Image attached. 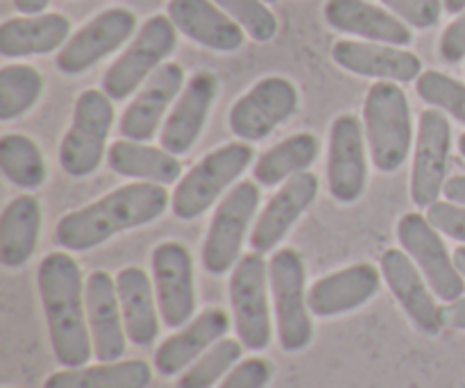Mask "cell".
Instances as JSON below:
<instances>
[{"mask_svg":"<svg viewBox=\"0 0 465 388\" xmlns=\"http://www.w3.org/2000/svg\"><path fill=\"white\" fill-rule=\"evenodd\" d=\"M80 264L66 253H50L36 271L41 307H44L53 354L64 368H80L91 362L89 318Z\"/></svg>","mask_w":465,"mask_h":388,"instance_id":"cell-1","label":"cell"},{"mask_svg":"<svg viewBox=\"0 0 465 388\" xmlns=\"http://www.w3.org/2000/svg\"><path fill=\"white\" fill-rule=\"evenodd\" d=\"M168 207V191L154 182L118 186L86 207L66 214L54 227V241L71 253L98 248L112 236L157 221Z\"/></svg>","mask_w":465,"mask_h":388,"instance_id":"cell-2","label":"cell"},{"mask_svg":"<svg viewBox=\"0 0 465 388\" xmlns=\"http://www.w3.org/2000/svg\"><path fill=\"white\" fill-rule=\"evenodd\" d=\"M363 123L371 159L380 173H395L411 153L413 123L409 98L398 82L380 80L368 89Z\"/></svg>","mask_w":465,"mask_h":388,"instance_id":"cell-3","label":"cell"},{"mask_svg":"<svg viewBox=\"0 0 465 388\" xmlns=\"http://www.w3.org/2000/svg\"><path fill=\"white\" fill-rule=\"evenodd\" d=\"M268 280L275 307L277 341L284 353H302L313 341V313L309 309L307 271L298 250H277L268 264Z\"/></svg>","mask_w":465,"mask_h":388,"instance_id":"cell-4","label":"cell"},{"mask_svg":"<svg viewBox=\"0 0 465 388\" xmlns=\"http://www.w3.org/2000/svg\"><path fill=\"white\" fill-rule=\"evenodd\" d=\"M271 280L268 264L259 253L243 254L230 275V304L236 336L243 348L262 353L272 341Z\"/></svg>","mask_w":465,"mask_h":388,"instance_id":"cell-5","label":"cell"},{"mask_svg":"<svg viewBox=\"0 0 465 388\" xmlns=\"http://www.w3.org/2000/svg\"><path fill=\"white\" fill-rule=\"evenodd\" d=\"M112 125V98L98 89L82 91L75 100L71 127L59 148V164L66 175L86 177L103 164Z\"/></svg>","mask_w":465,"mask_h":388,"instance_id":"cell-6","label":"cell"},{"mask_svg":"<svg viewBox=\"0 0 465 388\" xmlns=\"http://www.w3.org/2000/svg\"><path fill=\"white\" fill-rule=\"evenodd\" d=\"M252 148L248 144H227L200 159L177 184L171 198L173 214L182 221H193L207 212L218 195L236 182V177L252 162Z\"/></svg>","mask_w":465,"mask_h":388,"instance_id":"cell-7","label":"cell"},{"mask_svg":"<svg viewBox=\"0 0 465 388\" xmlns=\"http://www.w3.org/2000/svg\"><path fill=\"white\" fill-rule=\"evenodd\" d=\"M177 27L171 16H150L136 32L134 41L125 48V53L107 68L103 77V91L112 100H125L134 94L154 71L163 64V59L175 50Z\"/></svg>","mask_w":465,"mask_h":388,"instance_id":"cell-8","label":"cell"},{"mask_svg":"<svg viewBox=\"0 0 465 388\" xmlns=\"http://www.w3.org/2000/svg\"><path fill=\"white\" fill-rule=\"evenodd\" d=\"M259 200V186L252 180H245L239 182L218 204L203 245V266L209 275H225L234 271Z\"/></svg>","mask_w":465,"mask_h":388,"instance_id":"cell-9","label":"cell"},{"mask_svg":"<svg viewBox=\"0 0 465 388\" xmlns=\"http://www.w3.org/2000/svg\"><path fill=\"white\" fill-rule=\"evenodd\" d=\"M398 239L404 253L413 259L427 284L443 303L461 298L465 293V280L459 273L454 254L440 239V232L430 223V218L418 212H409L398 223Z\"/></svg>","mask_w":465,"mask_h":388,"instance_id":"cell-10","label":"cell"},{"mask_svg":"<svg viewBox=\"0 0 465 388\" xmlns=\"http://www.w3.org/2000/svg\"><path fill=\"white\" fill-rule=\"evenodd\" d=\"M153 284L162 323L180 330L193 318L198 307L193 257L180 241H163L153 250Z\"/></svg>","mask_w":465,"mask_h":388,"instance_id":"cell-11","label":"cell"},{"mask_svg":"<svg viewBox=\"0 0 465 388\" xmlns=\"http://www.w3.org/2000/svg\"><path fill=\"white\" fill-rule=\"evenodd\" d=\"M298 103L300 95L293 82L282 75L263 77L232 104L230 127L248 144L263 141L293 116Z\"/></svg>","mask_w":465,"mask_h":388,"instance_id":"cell-12","label":"cell"},{"mask_svg":"<svg viewBox=\"0 0 465 388\" xmlns=\"http://www.w3.org/2000/svg\"><path fill=\"white\" fill-rule=\"evenodd\" d=\"M136 30V16L125 7H112L100 12L82 25L64 44L57 55V68L66 75H80L91 66L121 48Z\"/></svg>","mask_w":465,"mask_h":388,"instance_id":"cell-13","label":"cell"},{"mask_svg":"<svg viewBox=\"0 0 465 388\" xmlns=\"http://www.w3.org/2000/svg\"><path fill=\"white\" fill-rule=\"evenodd\" d=\"M452 150V125L440 109H425L418 125L416 154L411 168V200L430 207L445 189V173Z\"/></svg>","mask_w":465,"mask_h":388,"instance_id":"cell-14","label":"cell"},{"mask_svg":"<svg viewBox=\"0 0 465 388\" xmlns=\"http://www.w3.org/2000/svg\"><path fill=\"white\" fill-rule=\"evenodd\" d=\"M381 277L418 332L427 336L443 332V307H439L425 275L404 250L389 248L381 254Z\"/></svg>","mask_w":465,"mask_h":388,"instance_id":"cell-15","label":"cell"},{"mask_svg":"<svg viewBox=\"0 0 465 388\" xmlns=\"http://www.w3.org/2000/svg\"><path fill=\"white\" fill-rule=\"evenodd\" d=\"M327 184H330L331 198L343 204L357 203L366 191V144H363L361 121L354 114H341L331 123Z\"/></svg>","mask_w":465,"mask_h":388,"instance_id":"cell-16","label":"cell"},{"mask_svg":"<svg viewBox=\"0 0 465 388\" xmlns=\"http://www.w3.org/2000/svg\"><path fill=\"white\" fill-rule=\"evenodd\" d=\"M84 298L94 357L98 362H118L125 357L130 339L123 321L116 277L104 271H94L86 277Z\"/></svg>","mask_w":465,"mask_h":388,"instance_id":"cell-17","label":"cell"},{"mask_svg":"<svg viewBox=\"0 0 465 388\" xmlns=\"http://www.w3.org/2000/svg\"><path fill=\"white\" fill-rule=\"evenodd\" d=\"M381 286V273L372 264H354L330 273L309 286V309L318 318L352 313L371 303Z\"/></svg>","mask_w":465,"mask_h":388,"instance_id":"cell-18","label":"cell"},{"mask_svg":"<svg viewBox=\"0 0 465 388\" xmlns=\"http://www.w3.org/2000/svg\"><path fill=\"white\" fill-rule=\"evenodd\" d=\"M184 85V68L175 62H166L148 77L130 107L118 123V132L130 141H150L159 132L163 114L173 100L180 95Z\"/></svg>","mask_w":465,"mask_h":388,"instance_id":"cell-19","label":"cell"},{"mask_svg":"<svg viewBox=\"0 0 465 388\" xmlns=\"http://www.w3.org/2000/svg\"><path fill=\"white\" fill-rule=\"evenodd\" d=\"M232 318L225 309H204L200 316L186 323L180 332L168 336L154 353V371L162 377L182 375L195 359L203 357L213 343L225 339Z\"/></svg>","mask_w":465,"mask_h":388,"instance_id":"cell-20","label":"cell"},{"mask_svg":"<svg viewBox=\"0 0 465 388\" xmlns=\"http://www.w3.org/2000/svg\"><path fill=\"white\" fill-rule=\"evenodd\" d=\"M318 195V177L313 173L304 171L300 175H293L291 180L280 186L271 203L259 216L257 225H254L252 236H250V245L254 253L266 254L289 234L291 227L298 223V218L307 212L313 204Z\"/></svg>","mask_w":465,"mask_h":388,"instance_id":"cell-21","label":"cell"},{"mask_svg":"<svg viewBox=\"0 0 465 388\" xmlns=\"http://www.w3.org/2000/svg\"><path fill=\"white\" fill-rule=\"evenodd\" d=\"M331 59L354 75L377 77V80L413 82L422 75L420 57L391 44L336 41L331 48Z\"/></svg>","mask_w":465,"mask_h":388,"instance_id":"cell-22","label":"cell"},{"mask_svg":"<svg viewBox=\"0 0 465 388\" xmlns=\"http://www.w3.org/2000/svg\"><path fill=\"white\" fill-rule=\"evenodd\" d=\"M218 94V80L212 73H195L186 82L184 91L177 98L175 107L168 114L166 123L162 127L163 150L173 154H186L195 145L198 136L203 134V127L207 123L209 109Z\"/></svg>","mask_w":465,"mask_h":388,"instance_id":"cell-23","label":"cell"},{"mask_svg":"<svg viewBox=\"0 0 465 388\" xmlns=\"http://www.w3.org/2000/svg\"><path fill=\"white\" fill-rule=\"evenodd\" d=\"M168 16L182 35L204 48L234 53L243 45V27L212 0H171Z\"/></svg>","mask_w":465,"mask_h":388,"instance_id":"cell-24","label":"cell"},{"mask_svg":"<svg viewBox=\"0 0 465 388\" xmlns=\"http://www.w3.org/2000/svg\"><path fill=\"white\" fill-rule=\"evenodd\" d=\"M325 21L334 30L361 36L375 44L409 45L413 41L411 30L389 9H381L368 0H327Z\"/></svg>","mask_w":465,"mask_h":388,"instance_id":"cell-25","label":"cell"},{"mask_svg":"<svg viewBox=\"0 0 465 388\" xmlns=\"http://www.w3.org/2000/svg\"><path fill=\"white\" fill-rule=\"evenodd\" d=\"M116 289L127 339L136 348H148L157 341L162 330V313L153 280L143 268L127 266L116 275Z\"/></svg>","mask_w":465,"mask_h":388,"instance_id":"cell-26","label":"cell"},{"mask_svg":"<svg viewBox=\"0 0 465 388\" xmlns=\"http://www.w3.org/2000/svg\"><path fill=\"white\" fill-rule=\"evenodd\" d=\"M71 35V23L64 14H27L7 18L0 25V55L30 57L62 48Z\"/></svg>","mask_w":465,"mask_h":388,"instance_id":"cell-27","label":"cell"},{"mask_svg":"<svg viewBox=\"0 0 465 388\" xmlns=\"http://www.w3.org/2000/svg\"><path fill=\"white\" fill-rule=\"evenodd\" d=\"M41 234V204L32 195H18L0 216V264L23 268L36 253Z\"/></svg>","mask_w":465,"mask_h":388,"instance_id":"cell-28","label":"cell"},{"mask_svg":"<svg viewBox=\"0 0 465 388\" xmlns=\"http://www.w3.org/2000/svg\"><path fill=\"white\" fill-rule=\"evenodd\" d=\"M153 366L143 359L98 362L95 366L64 368L44 382V388H148Z\"/></svg>","mask_w":465,"mask_h":388,"instance_id":"cell-29","label":"cell"},{"mask_svg":"<svg viewBox=\"0 0 465 388\" xmlns=\"http://www.w3.org/2000/svg\"><path fill=\"white\" fill-rule=\"evenodd\" d=\"M109 168L123 177L154 184H173L182 175V164L175 154L130 139L114 141L109 145Z\"/></svg>","mask_w":465,"mask_h":388,"instance_id":"cell-30","label":"cell"},{"mask_svg":"<svg viewBox=\"0 0 465 388\" xmlns=\"http://www.w3.org/2000/svg\"><path fill=\"white\" fill-rule=\"evenodd\" d=\"M318 139L309 132H300V134L289 136V139L280 141L272 145L271 150L262 154L254 164L252 173L257 184L262 186H275L280 182L291 180L293 175L307 171L318 157Z\"/></svg>","mask_w":465,"mask_h":388,"instance_id":"cell-31","label":"cell"},{"mask_svg":"<svg viewBox=\"0 0 465 388\" xmlns=\"http://www.w3.org/2000/svg\"><path fill=\"white\" fill-rule=\"evenodd\" d=\"M0 168L21 189H36L45 182L44 153L25 134H5L0 139Z\"/></svg>","mask_w":465,"mask_h":388,"instance_id":"cell-32","label":"cell"},{"mask_svg":"<svg viewBox=\"0 0 465 388\" xmlns=\"http://www.w3.org/2000/svg\"><path fill=\"white\" fill-rule=\"evenodd\" d=\"M44 75L27 64L0 68V121H14L30 112L41 98Z\"/></svg>","mask_w":465,"mask_h":388,"instance_id":"cell-33","label":"cell"},{"mask_svg":"<svg viewBox=\"0 0 465 388\" xmlns=\"http://www.w3.org/2000/svg\"><path fill=\"white\" fill-rule=\"evenodd\" d=\"M241 354H243L241 341L221 339L182 373L177 388H213L241 362Z\"/></svg>","mask_w":465,"mask_h":388,"instance_id":"cell-34","label":"cell"},{"mask_svg":"<svg viewBox=\"0 0 465 388\" xmlns=\"http://www.w3.org/2000/svg\"><path fill=\"white\" fill-rule=\"evenodd\" d=\"M416 91L427 104L450 114L465 125V85L440 71H425L416 82Z\"/></svg>","mask_w":465,"mask_h":388,"instance_id":"cell-35","label":"cell"},{"mask_svg":"<svg viewBox=\"0 0 465 388\" xmlns=\"http://www.w3.org/2000/svg\"><path fill=\"white\" fill-rule=\"evenodd\" d=\"M221 9H225L254 41H271L277 35V18L268 9L266 0H213Z\"/></svg>","mask_w":465,"mask_h":388,"instance_id":"cell-36","label":"cell"},{"mask_svg":"<svg viewBox=\"0 0 465 388\" xmlns=\"http://www.w3.org/2000/svg\"><path fill=\"white\" fill-rule=\"evenodd\" d=\"M381 3L389 7V12L418 30L434 27L445 7L443 0H381Z\"/></svg>","mask_w":465,"mask_h":388,"instance_id":"cell-37","label":"cell"},{"mask_svg":"<svg viewBox=\"0 0 465 388\" xmlns=\"http://www.w3.org/2000/svg\"><path fill=\"white\" fill-rule=\"evenodd\" d=\"M275 375V366L263 357H250L236 363L218 388H266Z\"/></svg>","mask_w":465,"mask_h":388,"instance_id":"cell-38","label":"cell"},{"mask_svg":"<svg viewBox=\"0 0 465 388\" xmlns=\"http://www.w3.org/2000/svg\"><path fill=\"white\" fill-rule=\"evenodd\" d=\"M427 218L440 234L450 236L454 241H461L465 245V207L463 204L450 203V200H436L427 207Z\"/></svg>","mask_w":465,"mask_h":388,"instance_id":"cell-39","label":"cell"},{"mask_svg":"<svg viewBox=\"0 0 465 388\" xmlns=\"http://www.w3.org/2000/svg\"><path fill=\"white\" fill-rule=\"evenodd\" d=\"M439 53L448 64H459L465 59V9L443 30Z\"/></svg>","mask_w":465,"mask_h":388,"instance_id":"cell-40","label":"cell"},{"mask_svg":"<svg viewBox=\"0 0 465 388\" xmlns=\"http://www.w3.org/2000/svg\"><path fill=\"white\" fill-rule=\"evenodd\" d=\"M443 323L445 327H450V330L465 332V293L461 298L452 300V303H445Z\"/></svg>","mask_w":465,"mask_h":388,"instance_id":"cell-41","label":"cell"},{"mask_svg":"<svg viewBox=\"0 0 465 388\" xmlns=\"http://www.w3.org/2000/svg\"><path fill=\"white\" fill-rule=\"evenodd\" d=\"M443 194H445V198L450 200V203L463 204V207H465V175L450 177V180L445 182Z\"/></svg>","mask_w":465,"mask_h":388,"instance_id":"cell-42","label":"cell"},{"mask_svg":"<svg viewBox=\"0 0 465 388\" xmlns=\"http://www.w3.org/2000/svg\"><path fill=\"white\" fill-rule=\"evenodd\" d=\"M18 12L23 14H41L50 5V0H14Z\"/></svg>","mask_w":465,"mask_h":388,"instance_id":"cell-43","label":"cell"},{"mask_svg":"<svg viewBox=\"0 0 465 388\" xmlns=\"http://www.w3.org/2000/svg\"><path fill=\"white\" fill-rule=\"evenodd\" d=\"M454 262H457L459 273H461L465 280V245H459V248L454 250Z\"/></svg>","mask_w":465,"mask_h":388,"instance_id":"cell-44","label":"cell"},{"mask_svg":"<svg viewBox=\"0 0 465 388\" xmlns=\"http://www.w3.org/2000/svg\"><path fill=\"white\" fill-rule=\"evenodd\" d=\"M443 5L450 14H461L465 9V0H443Z\"/></svg>","mask_w":465,"mask_h":388,"instance_id":"cell-45","label":"cell"},{"mask_svg":"<svg viewBox=\"0 0 465 388\" xmlns=\"http://www.w3.org/2000/svg\"><path fill=\"white\" fill-rule=\"evenodd\" d=\"M459 153H461L463 159H465V132L461 136H459Z\"/></svg>","mask_w":465,"mask_h":388,"instance_id":"cell-46","label":"cell"},{"mask_svg":"<svg viewBox=\"0 0 465 388\" xmlns=\"http://www.w3.org/2000/svg\"><path fill=\"white\" fill-rule=\"evenodd\" d=\"M266 3H277V0H266Z\"/></svg>","mask_w":465,"mask_h":388,"instance_id":"cell-47","label":"cell"}]
</instances>
